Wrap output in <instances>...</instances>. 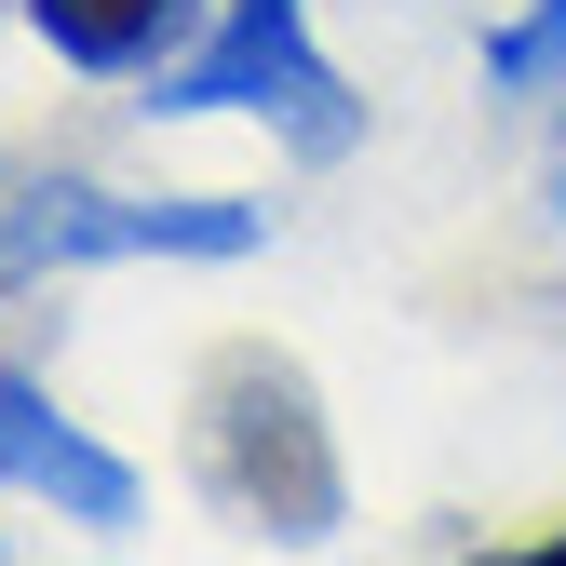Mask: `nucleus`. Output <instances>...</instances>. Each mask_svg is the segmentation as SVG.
Masks as SVG:
<instances>
[{"label":"nucleus","mask_w":566,"mask_h":566,"mask_svg":"<svg viewBox=\"0 0 566 566\" xmlns=\"http://www.w3.org/2000/svg\"><path fill=\"white\" fill-rule=\"evenodd\" d=\"M202 485L243 513V526H270V539H337V513H350V485H337V446H324V405H311V378L283 365L270 337H230L217 365H202Z\"/></svg>","instance_id":"obj_1"},{"label":"nucleus","mask_w":566,"mask_h":566,"mask_svg":"<svg viewBox=\"0 0 566 566\" xmlns=\"http://www.w3.org/2000/svg\"><path fill=\"white\" fill-rule=\"evenodd\" d=\"M41 41L67 67H163V41L189 28V0H28Z\"/></svg>","instance_id":"obj_5"},{"label":"nucleus","mask_w":566,"mask_h":566,"mask_svg":"<svg viewBox=\"0 0 566 566\" xmlns=\"http://www.w3.org/2000/svg\"><path fill=\"white\" fill-rule=\"evenodd\" d=\"M149 108H270L283 135H297L311 163H337L350 135H365V108H350V82L311 54L297 28V0H230V28L202 41L189 67H163V95Z\"/></svg>","instance_id":"obj_2"},{"label":"nucleus","mask_w":566,"mask_h":566,"mask_svg":"<svg viewBox=\"0 0 566 566\" xmlns=\"http://www.w3.org/2000/svg\"><path fill=\"white\" fill-rule=\"evenodd\" d=\"M539 67H566V0H553V14H526V28L500 41V82H539Z\"/></svg>","instance_id":"obj_6"},{"label":"nucleus","mask_w":566,"mask_h":566,"mask_svg":"<svg viewBox=\"0 0 566 566\" xmlns=\"http://www.w3.org/2000/svg\"><path fill=\"white\" fill-rule=\"evenodd\" d=\"M256 243V202H217V189H189V202H122V189H14L0 202V283H28V270H82V256H243Z\"/></svg>","instance_id":"obj_3"},{"label":"nucleus","mask_w":566,"mask_h":566,"mask_svg":"<svg viewBox=\"0 0 566 566\" xmlns=\"http://www.w3.org/2000/svg\"><path fill=\"white\" fill-rule=\"evenodd\" d=\"M0 485H28V500L82 513V526H135V472H122L108 446H82V432L41 405V378H14V365H0Z\"/></svg>","instance_id":"obj_4"}]
</instances>
